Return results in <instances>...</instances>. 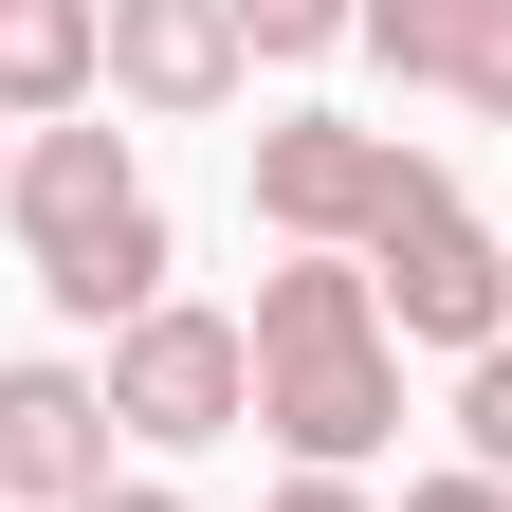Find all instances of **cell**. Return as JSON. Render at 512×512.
Masks as SVG:
<instances>
[{
    "label": "cell",
    "instance_id": "6da1fadb",
    "mask_svg": "<svg viewBox=\"0 0 512 512\" xmlns=\"http://www.w3.org/2000/svg\"><path fill=\"white\" fill-rule=\"evenodd\" d=\"M256 421L293 439V476H348V458L403 439V348H384V293L348 256L256 275Z\"/></svg>",
    "mask_w": 512,
    "mask_h": 512
},
{
    "label": "cell",
    "instance_id": "7a4b0ae2",
    "mask_svg": "<svg viewBox=\"0 0 512 512\" xmlns=\"http://www.w3.org/2000/svg\"><path fill=\"white\" fill-rule=\"evenodd\" d=\"M0 202H19L37 293L74 311V330L165 311V202H147V165H128V128H37V147L0 165Z\"/></svg>",
    "mask_w": 512,
    "mask_h": 512
},
{
    "label": "cell",
    "instance_id": "3957f363",
    "mask_svg": "<svg viewBox=\"0 0 512 512\" xmlns=\"http://www.w3.org/2000/svg\"><path fill=\"white\" fill-rule=\"evenodd\" d=\"M403 202H439V165L403 147V128H348V110L256 128V220H275L293 256H348V238H384Z\"/></svg>",
    "mask_w": 512,
    "mask_h": 512
},
{
    "label": "cell",
    "instance_id": "277c9868",
    "mask_svg": "<svg viewBox=\"0 0 512 512\" xmlns=\"http://www.w3.org/2000/svg\"><path fill=\"white\" fill-rule=\"evenodd\" d=\"M110 421L165 439V458H183V439H238V421H256V330L202 311V293L128 311V330H110Z\"/></svg>",
    "mask_w": 512,
    "mask_h": 512
},
{
    "label": "cell",
    "instance_id": "5b68a950",
    "mask_svg": "<svg viewBox=\"0 0 512 512\" xmlns=\"http://www.w3.org/2000/svg\"><path fill=\"white\" fill-rule=\"evenodd\" d=\"M366 256H384V275H366L384 330H421V348H512V238H476L458 183H439V202H403Z\"/></svg>",
    "mask_w": 512,
    "mask_h": 512
},
{
    "label": "cell",
    "instance_id": "8992f818",
    "mask_svg": "<svg viewBox=\"0 0 512 512\" xmlns=\"http://www.w3.org/2000/svg\"><path fill=\"white\" fill-rule=\"evenodd\" d=\"M92 494H110V384L0 366V512H92Z\"/></svg>",
    "mask_w": 512,
    "mask_h": 512
},
{
    "label": "cell",
    "instance_id": "52a82bcc",
    "mask_svg": "<svg viewBox=\"0 0 512 512\" xmlns=\"http://www.w3.org/2000/svg\"><path fill=\"white\" fill-rule=\"evenodd\" d=\"M92 19H110V92H128V110L202 128V110L238 92V19H220V0H92Z\"/></svg>",
    "mask_w": 512,
    "mask_h": 512
},
{
    "label": "cell",
    "instance_id": "ba28073f",
    "mask_svg": "<svg viewBox=\"0 0 512 512\" xmlns=\"http://www.w3.org/2000/svg\"><path fill=\"white\" fill-rule=\"evenodd\" d=\"M110 92V19L92 0H0V128H74Z\"/></svg>",
    "mask_w": 512,
    "mask_h": 512
},
{
    "label": "cell",
    "instance_id": "9c48e42d",
    "mask_svg": "<svg viewBox=\"0 0 512 512\" xmlns=\"http://www.w3.org/2000/svg\"><path fill=\"white\" fill-rule=\"evenodd\" d=\"M348 37L384 55V74H439V92H476L494 55H512V0H366Z\"/></svg>",
    "mask_w": 512,
    "mask_h": 512
},
{
    "label": "cell",
    "instance_id": "30bf717a",
    "mask_svg": "<svg viewBox=\"0 0 512 512\" xmlns=\"http://www.w3.org/2000/svg\"><path fill=\"white\" fill-rule=\"evenodd\" d=\"M220 19H238V55H330L366 0H220Z\"/></svg>",
    "mask_w": 512,
    "mask_h": 512
},
{
    "label": "cell",
    "instance_id": "8fae6325",
    "mask_svg": "<svg viewBox=\"0 0 512 512\" xmlns=\"http://www.w3.org/2000/svg\"><path fill=\"white\" fill-rule=\"evenodd\" d=\"M458 439H476V476H512V348L458 366Z\"/></svg>",
    "mask_w": 512,
    "mask_h": 512
},
{
    "label": "cell",
    "instance_id": "7c38bea8",
    "mask_svg": "<svg viewBox=\"0 0 512 512\" xmlns=\"http://www.w3.org/2000/svg\"><path fill=\"white\" fill-rule=\"evenodd\" d=\"M403 512H512V476H476V458H458V476H421Z\"/></svg>",
    "mask_w": 512,
    "mask_h": 512
},
{
    "label": "cell",
    "instance_id": "4fadbf2b",
    "mask_svg": "<svg viewBox=\"0 0 512 512\" xmlns=\"http://www.w3.org/2000/svg\"><path fill=\"white\" fill-rule=\"evenodd\" d=\"M92 512H183V494H165V476H110V494H92Z\"/></svg>",
    "mask_w": 512,
    "mask_h": 512
},
{
    "label": "cell",
    "instance_id": "5bb4252c",
    "mask_svg": "<svg viewBox=\"0 0 512 512\" xmlns=\"http://www.w3.org/2000/svg\"><path fill=\"white\" fill-rule=\"evenodd\" d=\"M275 512H366V494H348V476H293V494H275Z\"/></svg>",
    "mask_w": 512,
    "mask_h": 512
},
{
    "label": "cell",
    "instance_id": "9a60e30c",
    "mask_svg": "<svg viewBox=\"0 0 512 512\" xmlns=\"http://www.w3.org/2000/svg\"><path fill=\"white\" fill-rule=\"evenodd\" d=\"M476 110H494V128H512V55H494V74H476Z\"/></svg>",
    "mask_w": 512,
    "mask_h": 512
}]
</instances>
